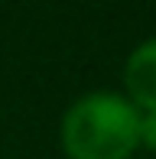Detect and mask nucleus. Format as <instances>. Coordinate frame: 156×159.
Here are the masks:
<instances>
[{
    "label": "nucleus",
    "instance_id": "obj_1",
    "mask_svg": "<svg viewBox=\"0 0 156 159\" xmlns=\"http://www.w3.org/2000/svg\"><path fill=\"white\" fill-rule=\"evenodd\" d=\"M59 140L68 159H133L140 111L120 91H88L68 104Z\"/></svg>",
    "mask_w": 156,
    "mask_h": 159
},
{
    "label": "nucleus",
    "instance_id": "obj_2",
    "mask_svg": "<svg viewBox=\"0 0 156 159\" xmlns=\"http://www.w3.org/2000/svg\"><path fill=\"white\" fill-rule=\"evenodd\" d=\"M124 94L140 114H156V36L143 39L124 62Z\"/></svg>",
    "mask_w": 156,
    "mask_h": 159
},
{
    "label": "nucleus",
    "instance_id": "obj_3",
    "mask_svg": "<svg viewBox=\"0 0 156 159\" xmlns=\"http://www.w3.org/2000/svg\"><path fill=\"white\" fill-rule=\"evenodd\" d=\"M140 149L156 153V114H140Z\"/></svg>",
    "mask_w": 156,
    "mask_h": 159
}]
</instances>
